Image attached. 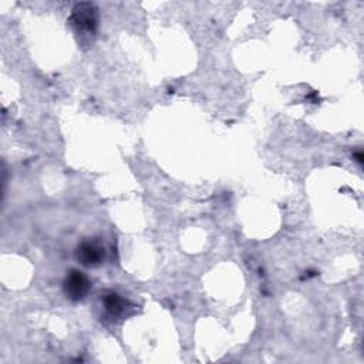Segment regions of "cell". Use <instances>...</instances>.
<instances>
[{"mask_svg": "<svg viewBox=\"0 0 364 364\" xmlns=\"http://www.w3.org/2000/svg\"><path fill=\"white\" fill-rule=\"evenodd\" d=\"M98 9L90 1L77 3L68 17V24L77 34H94L98 27Z\"/></svg>", "mask_w": 364, "mask_h": 364, "instance_id": "1", "label": "cell"}, {"mask_svg": "<svg viewBox=\"0 0 364 364\" xmlns=\"http://www.w3.org/2000/svg\"><path fill=\"white\" fill-rule=\"evenodd\" d=\"M91 289V282L85 273L77 269H71L67 272L63 280V291L65 297L71 301L82 300Z\"/></svg>", "mask_w": 364, "mask_h": 364, "instance_id": "2", "label": "cell"}, {"mask_svg": "<svg viewBox=\"0 0 364 364\" xmlns=\"http://www.w3.org/2000/svg\"><path fill=\"white\" fill-rule=\"evenodd\" d=\"M75 259L85 267L100 266L105 259V249L102 243L95 239H85L75 247Z\"/></svg>", "mask_w": 364, "mask_h": 364, "instance_id": "3", "label": "cell"}, {"mask_svg": "<svg viewBox=\"0 0 364 364\" xmlns=\"http://www.w3.org/2000/svg\"><path fill=\"white\" fill-rule=\"evenodd\" d=\"M102 301V307L105 310V313L111 317V318H119L122 317L127 310L129 309V303L125 297H122L121 294H118L114 290H108L102 294L101 297Z\"/></svg>", "mask_w": 364, "mask_h": 364, "instance_id": "4", "label": "cell"}]
</instances>
